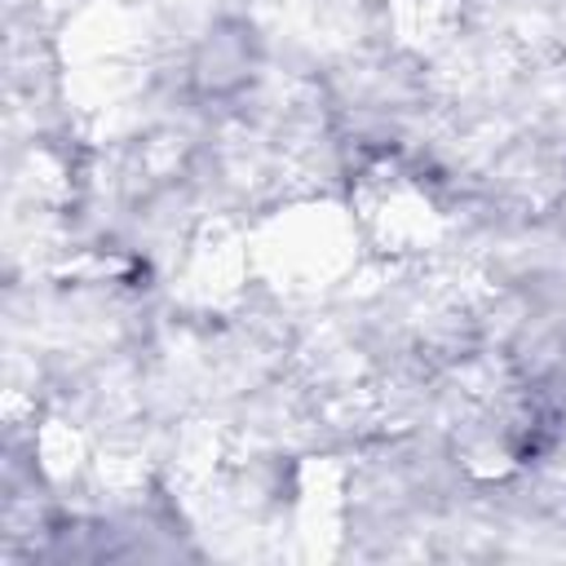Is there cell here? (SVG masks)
I'll list each match as a JSON object with an SVG mask.
<instances>
[{"instance_id": "6", "label": "cell", "mask_w": 566, "mask_h": 566, "mask_svg": "<svg viewBox=\"0 0 566 566\" xmlns=\"http://www.w3.org/2000/svg\"><path fill=\"white\" fill-rule=\"evenodd\" d=\"M84 460H88V442H84V433L75 424H66V420L40 424V433H35V464H40V473L49 482L75 478L84 469Z\"/></svg>"}, {"instance_id": "4", "label": "cell", "mask_w": 566, "mask_h": 566, "mask_svg": "<svg viewBox=\"0 0 566 566\" xmlns=\"http://www.w3.org/2000/svg\"><path fill=\"white\" fill-rule=\"evenodd\" d=\"M243 274H252V248L226 234H203L186 265V287L199 301H226L239 292Z\"/></svg>"}, {"instance_id": "3", "label": "cell", "mask_w": 566, "mask_h": 566, "mask_svg": "<svg viewBox=\"0 0 566 566\" xmlns=\"http://www.w3.org/2000/svg\"><path fill=\"white\" fill-rule=\"evenodd\" d=\"M345 517V469L336 460H305L296 473V535L327 553Z\"/></svg>"}, {"instance_id": "5", "label": "cell", "mask_w": 566, "mask_h": 566, "mask_svg": "<svg viewBox=\"0 0 566 566\" xmlns=\"http://www.w3.org/2000/svg\"><path fill=\"white\" fill-rule=\"evenodd\" d=\"M460 0H389V27L407 49L433 53L460 31Z\"/></svg>"}, {"instance_id": "1", "label": "cell", "mask_w": 566, "mask_h": 566, "mask_svg": "<svg viewBox=\"0 0 566 566\" xmlns=\"http://www.w3.org/2000/svg\"><path fill=\"white\" fill-rule=\"evenodd\" d=\"M363 243L354 212L336 203H296L274 212L252 239V270L287 292H318L336 283Z\"/></svg>"}, {"instance_id": "2", "label": "cell", "mask_w": 566, "mask_h": 566, "mask_svg": "<svg viewBox=\"0 0 566 566\" xmlns=\"http://www.w3.org/2000/svg\"><path fill=\"white\" fill-rule=\"evenodd\" d=\"M349 212L363 239L376 243L380 252H424L442 234V212L433 195L411 172L389 168V164L358 177Z\"/></svg>"}]
</instances>
